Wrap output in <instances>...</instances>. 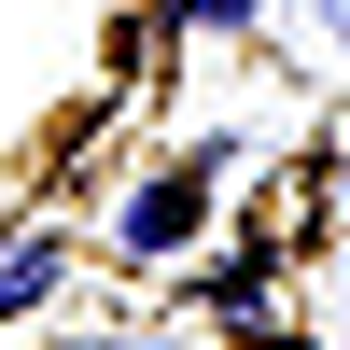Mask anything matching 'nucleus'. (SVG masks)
<instances>
[{
  "mask_svg": "<svg viewBox=\"0 0 350 350\" xmlns=\"http://www.w3.org/2000/svg\"><path fill=\"white\" fill-rule=\"evenodd\" d=\"M196 224H211V168H154V183L112 211V239H126V252H183Z\"/></svg>",
  "mask_w": 350,
  "mask_h": 350,
  "instance_id": "1",
  "label": "nucleus"
},
{
  "mask_svg": "<svg viewBox=\"0 0 350 350\" xmlns=\"http://www.w3.org/2000/svg\"><path fill=\"white\" fill-rule=\"evenodd\" d=\"M56 280H70V239H42V224H28V239H0V323H28Z\"/></svg>",
  "mask_w": 350,
  "mask_h": 350,
  "instance_id": "2",
  "label": "nucleus"
},
{
  "mask_svg": "<svg viewBox=\"0 0 350 350\" xmlns=\"http://www.w3.org/2000/svg\"><path fill=\"white\" fill-rule=\"evenodd\" d=\"M196 14H211V28H239V14H252V0H196Z\"/></svg>",
  "mask_w": 350,
  "mask_h": 350,
  "instance_id": "3",
  "label": "nucleus"
}]
</instances>
